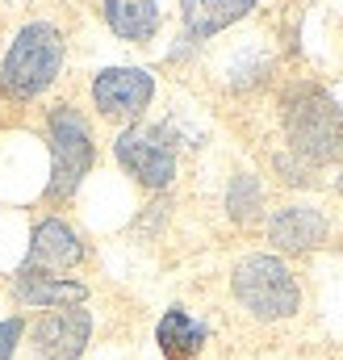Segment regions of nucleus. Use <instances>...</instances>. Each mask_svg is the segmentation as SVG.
Returning <instances> with one entry per match:
<instances>
[{
    "label": "nucleus",
    "instance_id": "f257e3e1",
    "mask_svg": "<svg viewBox=\"0 0 343 360\" xmlns=\"http://www.w3.org/2000/svg\"><path fill=\"white\" fill-rule=\"evenodd\" d=\"M285 151L306 160L314 172L343 160V109L339 101L314 80H293L276 101Z\"/></svg>",
    "mask_w": 343,
    "mask_h": 360
},
{
    "label": "nucleus",
    "instance_id": "f03ea898",
    "mask_svg": "<svg viewBox=\"0 0 343 360\" xmlns=\"http://www.w3.org/2000/svg\"><path fill=\"white\" fill-rule=\"evenodd\" d=\"M67 68V38L55 21H25L0 55V96L8 105H30L59 84Z\"/></svg>",
    "mask_w": 343,
    "mask_h": 360
},
{
    "label": "nucleus",
    "instance_id": "7ed1b4c3",
    "mask_svg": "<svg viewBox=\"0 0 343 360\" xmlns=\"http://www.w3.org/2000/svg\"><path fill=\"white\" fill-rule=\"evenodd\" d=\"M42 139H46V151H51V176H46V188H42V201L46 205H67L88 180L92 164H96L92 117L80 105L59 101L42 117Z\"/></svg>",
    "mask_w": 343,
    "mask_h": 360
},
{
    "label": "nucleus",
    "instance_id": "20e7f679",
    "mask_svg": "<svg viewBox=\"0 0 343 360\" xmlns=\"http://www.w3.org/2000/svg\"><path fill=\"white\" fill-rule=\"evenodd\" d=\"M231 297L252 323H289L302 314V281L276 252H247L231 269Z\"/></svg>",
    "mask_w": 343,
    "mask_h": 360
},
{
    "label": "nucleus",
    "instance_id": "39448f33",
    "mask_svg": "<svg viewBox=\"0 0 343 360\" xmlns=\"http://www.w3.org/2000/svg\"><path fill=\"white\" fill-rule=\"evenodd\" d=\"M113 160L143 193L160 197L180 176V139L168 122H134L113 134Z\"/></svg>",
    "mask_w": 343,
    "mask_h": 360
},
{
    "label": "nucleus",
    "instance_id": "423d86ee",
    "mask_svg": "<svg viewBox=\"0 0 343 360\" xmlns=\"http://www.w3.org/2000/svg\"><path fill=\"white\" fill-rule=\"evenodd\" d=\"M155 72L147 68H101L92 80H88V101H92V113L117 130L134 126L147 117L151 101H155Z\"/></svg>",
    "mask_w": 343,
    "mask_h": 360
},
{
    "label": "nucleus",
    "instance_id": "0eeeda50",
    "mask_svg": "<svg viewBox=\"0 0 343 360\" xmlns=\"http://www.w3.org/2000/svg\"><path fill=\"white\" fill-rule=\"evenodd\" d=\"M96 319L88 306H63V310H38L25 323V356L30 360H80L92 344Z\"/></svg>",
    "mask_w": 343,
    "mask_h": 360
},
{
    "label": "nucleus",
    "instance_id": "6e6552de",
    "mask_svg": "<svg viewBox=\"0 0 343 360\" xmlns=\"http://www.w3.org/2000/svg\"><path fill=\"white\" fill-rule=\"evenodd\" d=\"M264 235L276 256H306L331 243V214L314 201H285L264 214Z\"/></svg>",
    "mask_w": 343,
    "mask_h": 360
},
{
    "label": "nucleus",
    "instance_id": "1a4fd4ad",
    "mask_svg": "<svg viewBox=\"0 0 343 360\" xmlns=\"http://www.w3.org/2000/svg\"><path fill=\"white\" fill-rule=\"evenodd\" d=\"M256 8H259V0H180V38L168 51V59L197 55L209 38H218L231 25L247 21Z\"/></svg>",
    "mask_w": 343,
    "mask_h": 360
},
{
    "label": "nucleus",
    "instance_id": "9d476101",
    "mask_svg": "<svg viewBox=\"0 0 343 360\" xmlns=\"http://www.w3.org/2000/svg\"><path fill=\"white\" fill-rule=\"evenodd\" d=\"M88 260L84 235L63 214H42L30 231V252L17 269L30 272H76Z\"/></svg>",
    "mask_w": 343,
    "mask_h": 360
},
{
    "label": "nucleus",
    "instance_id": "9b49d317",
    "mask_svg": "<svg viewBox=\"0 0 343 360\" xmlns=\"http://www.w3.org/2000/svg\"><path fill=\"white\" fill-rule=\"evenodd\" d=\"M8 293L21 310H63V306H88L92 289L80 276L67 272H30L17 269L8 281Z\"/></svg>",
    "mask_w": 343,
    "mask_h": 360
},
{
    "label": "nucleus",
    "instance_id": "f8f14e48",
    "mask_svg": "<svg viewBox=\"0 0 343 360\" xmlns=\"http://www.w3.org/2000/svg\"><path fill=\"white\" fill-rule=\"evenodd\" d=\"M101 21L117 42L147 46L164 25V8L160 0H101Z\"/></svg>",
    "mask_w": 343,
    "mask_h": 360
},
{
    "label": "nucleus",
    "instance_id": "ddd939ff",
    "mask_svg": "<svg viewBox=\"0 0 343 360\" xmlns=\"http://www.w3.org/2000/svg\"><path fill=\"white\" fill-rule=\"evenodd\" d=\"M205 323L188 310V306H168L155 323V348L164 360H197L205 352Z\"/></svg>",
    "mask_w": 343,
    "mask_h": 360
},
{
    "label": "nucleus",
    "instance_id": "4468645a",
    "mask_svg": "<svg viewBox=\"0 0 343 360\" xmlns=\"http://www.w3.org/2000/svg\"><path fill=\"white\" fill-rule=\"evenodd\" d=\"M264 180L247 168H239L235 176L226 180V193H222V210L235 226H256L264 222Z\"/></svg>",
    "mask_w": 343,
    "mask_h": 360
},
{
    "label": "nucleus",
    "instance_id": "2eb2a0df",
    "mask_svg": "<svg viewBox=\"0 0 343 360\" xmlns=\"http://www.w3.org/2000/svg\"><path fill=\"white\" fill-rule=\"evenodd\" d=\"M268 72H272V59H268L259 46H243V51L231 59V68H226V84L235 92L259 89V84L268 80Z\"/></svg>",
    "mask_w": 343,
    "mask_h": 360
},
{
    "label": "nucleus",
    "instance_id": "dca6fc26",
    "mask_svg": "<svg viewBox=\"0 0 343 360\" xmlns=\"http://www.w3.org/2000/svg\"><path fill=\"white\" fill-rule=\"evenodd\" d=\"M272 172L280 176V184H289V188H310L314 184V168L306 160H297L293 151H276L272 155Z\"/></svg>",
    "mask_w": 343,
    "mask_h": 360
},
{
    "label": "nucleus",
    "instance_id": "f3484780",
    "mask_svg": "<svg viewBox=\"0 0 343 360\" xmlns=\"http://www.w3.org/2000/svg\"><path fill=\"white\" fill-rule=\"evenodd\" d=\"M25 314H8L0 319V360H17L21 344H25Z\"/></svg>",
    "mask_w": 343,
    "mask_h": 360
},
{
    "label": "nucleus",
    "instance_id": "a211bd4d",
    "mask_svg": "<svg viewBox=\"0 0 343 360\" xmlns=\"http://www.w3.org/2000/svg\"><path fill=\"white\" fill-rule=\"evenodd\" d=\"M335 188H339V193H343V172H339V180H335Z\"/></svg>",
    "mask_w": 343,
    "mask_h": 360
}]
</instances>
